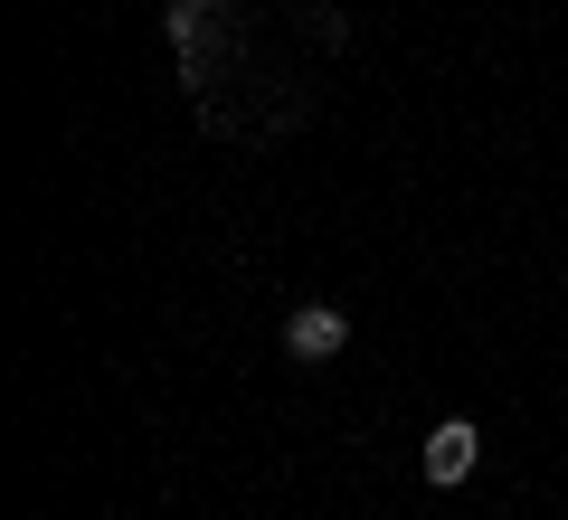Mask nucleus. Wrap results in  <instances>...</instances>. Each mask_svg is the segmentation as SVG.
Listing matches in <instances>:
<instances>
[{
    "mask_svg": "<svg viewBox=\"0 0 568 520\" xmlns=\"http://www.w3.org/2000/svg\"><path fill=\"white\" fill-rule=\"evenodd\" d=\"M474 463H484V436H474L465 417H446L436 436H426V482H465Z\"/></svg>",
    "mask_w": 568,
    "mask_h": 520,
    "instance_id": "2",
    "label": "nucleus"
},
{
    "mask_svg": "<svg viewBox=\"0 0 568 520\" xmlns=\"http://www.w3.org/2000/svg\"><path fill=\"white\" fill-rule=\"evenodd\" d=\"M342 340H351V322L332 313V303H304V313H284V350H294V360H332Z\"/></svg>",
    "mask_w": 568,
    "mask_h": 520,
    "instance_id": "1",
    "label": "nucleus"
}]
</instances>
